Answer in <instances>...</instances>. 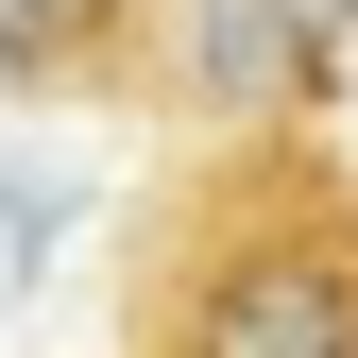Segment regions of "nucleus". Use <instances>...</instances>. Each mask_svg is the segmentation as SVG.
<instances>
[{
    "label": "nucleus",
    "instance_id": "f257e3e1",
    "mask_svg": "<svg viewBox=\"0 0 358 358\" xmlns=\"http://www.w3.org/2000/svg\"><path fill=\"white\" fill-rule=\"evenodd\" d=\"M120 358H358V171L307 120H222L137 222Z\"/></svg>",
    "mask_w": 358,
    "mask_h": 358
},
{
    "label": "nucleus",
    "instance_id": "f03ea898",
    "mask_svg": "<svg viewBox=\"0 0 358 358\" xmlns=\"http://www.w3.org/2000/svg\"><path fill=\"white\" fill-rule=\"evenodd\" d=\"M154 69V0H0V85L17 103H120Z\"/></svg>",
    "mask_w": 358,
    "mask_h": 358
}]
</instances>
